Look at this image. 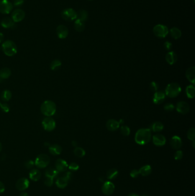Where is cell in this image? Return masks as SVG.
<instances>
[{
	"label": "cell",
	"instance_id": "43",
	"mask_svg": "<svg viewBox=\"0 0 195 196\" xmlns=\"http://www.w3.org/2000/svg\"><path fill=\"white\" fill-rule=\"evenodd\" d=\"M150 88L151 90L153 92H156L157 91V89L159 88V85L155 81H152V83L150 84Z\"/></svg>",
	"mask_w": 195,
	"mask_h": 196
},
{
	"label": "cell",
	"instance_id": "40",
	"mask_svg": "<svg viewBox=\"0 0 195 196\" xmlns=\"http://www.w3.org/2000/svg\"><path fill=\"white\" fill-rule=\"evenodd\" d=\"M68 168H69V169H70L72 171H77L79 169V166L76 162H72L68 166Z\"/></svg>",
	"mask_w": 195,
	"mask_h": 196
},
{
	"label": "cell",
	"instance_id": "52",
	"mask_svg": "<svg viewBox=\"0 0 195 196\" xmlns=\"http://www.w3.org/2000/svg\"><path fill=\"white\" fill-rule=\"evenodd\" d=\"M4 40V35L3 33L0 32V43H1Z\"/></svg>",
	"mask_w": 195,
	"mask_h": 196
},
{
	"label": "cell",
	"instance_id": "57",
	"mask_svg": "<svg viewBox=\"0 0 195 196\" xmlns=\"http://www.w3.org/2000/svg\"><path fill=\"white\" fill-rule=\"evenodd\" d=\"M119 122L120 124H124V121L123 120H120V122Z\"/></svg>",
	"mask_w": 195,
	"mask_h": 196
},
{
	"label": "cell",
	"instance_id": "11",
	"mask_svg": "<svg viewBox=\"0 0 195 196\" xmlns=\"http://www.w3.org/2000/svg\"><path fill=\"white\" fill-rule=\"evenodd\" d=\"M25 17V12L20 9H15L11 15V18L15 22L21 21L24 19Z\"/></svg>",
	"mask_w": 195,
	"mask_h": 196
},
{
	"label": "cell",
	"instance_id": "21",
	"mask_svg": "<svg viewBox=\"0 0 195 196\" xmlns=\"http://www.w3.org/2000/svg\"><path fill=\"white\" fill-rule=\"evenodd\" d=\"M185 76L188 80L192 83L193 84H195V67H192L189 68L186 71Z\"/></svg>",
	"mask_w": 195,
	"mask_h": 196
},
{
	"label": "cell",
	"instance_id": "38",
	"mask_svg": "<svg viewBox=\"0 0 195 196\" xmlns=\"http://www.w3.org/2000/svg\"><path fill=\"white\" fill-rule=\"evenodd\" d=\"M187 137L191 141H195V129L194 128H191L187 132Z\"/></svg>",
	"mask_w": 195,
	"mask_h": 196
},
{
	"label": "cell",
	"instance_id": "54",
	"mask_svg": "<svg viewBox=\"0 0 195 196\" xmlns=\"http://www.w3.org/2000/svg\"><path fill=\"white\" fill-rule=\"evenodd\" d=\"M72 145L74 147H76L77 146V142L76 141H72Z\"/></svg>",
	"mask_w": 195,
	"mask_h": 196
},
{
	"label": "cell",
	"instance_id": "15",
	"mask_svg": "<svg viewBox=\"0 0 195 196\" xmlns=\"http://www.w3.org/2000/svg\"><path fill=\"white\" fill-rule=\"evenodd\" d=\"M166 94L162 91H159L155 92L153 98V102L155 104H160L165 101Z\"/></svg>",
	"mask_w": 195,
	"mask_h": 196
},
{
	"label": "cell",
	"instance_id": "45",
	"mask_svg": "<svg viewBox=\"0 0 195 196\" xmlns=\"http://www.w3.org/2000/svg\"><path fill=\"white\" fill-rule=\"evenodd\" d=\"M25 166L26 167L27 169H31L32 167H33L34 165H35V162L32 160H27L25 162Z\"/></svg>",
	"mask_w": 195,
	"mask_h": 196
},
{
	"label": "cell",
	"instance_id": "9",
	"mask_svg": "<svg viewBox=\"0 0 195 196\" xmlns=\"http://www.w3.org/2000/svg\"><path fill=\"white\" fill-rule=\"evenodd\" d=\"M13 9V4L8 0L0 1V13L2 14H9Z\"/></svg>",
	"mask_w": 195,
	"mask_h": 196
},
{
	"label": "cell",
	"instance_id": "41",
	"mask_svg": "<svg viewBox=\"0 0 195 196\" xmlns=\"http://www.w3.org/2000/svg\"><path fill=\"white\" fill-rule=\"evenodd\" d=\"M53 180L54 179H53L52 178H50V177H45V179L44 180V183L47 186L50 187L51 186H52V185L53 183Z\"/></svg>",
	"mask_w": 195,
	"mask_h": 196
},
{
	"label": "cell",
	"instance_id": "55",
	"mask_svg": "<svg viewBox=\"0 0 195 196\" xmlns=\"http://www.w3.org/2000/svg\"><path fill=\"white\" fill-rule=\"evenodd\" d=\"M128 196H139L138 195H137V194H136V193H131V194H130V195Z\"/></svg>",
	"mask_w": 195,
	"mask_h": 196
},
{
	"label": "cell",
	"instance_id": "6",
	"mask_svg": "<svg viewBox=\"0 0 195 196\" xmlns=\"http://www.w3.org/2000/svg\"><path fill=\"white\" fill-rule=\"evenodd\" d=\"M155 35L159 38H164L168 34V28L161 24L156 25L153 29Z\"/></svg>",
	"mask_w": 195,
	"mask_h": 196
},
{
	"label": "cell",
	"instance_id": "39",
	"mask_svg": "<svg viewBox=\"0 0 195 196\" xmlns=\"http://www.w3.org/2000/svg\"><path fill=\"white\" fill-rule=\"evenodd\" d=\"M121 132L124 136H128L130 134V129L127 126H123L121 127Z\"/></svg>",
	"mask_w": 195,
	"mask_h": 196
},
{
	"label": "cell",
	"instance_id": "31",
	"mask_svg": "<svg viewBox=\"0 0 195 196\" xmlns=\"http://www.w3.org/2000/svg\"><path fill=\"white\" fill-rule=\"evenodd\" d=\"M74 26L75 30L79 32H82L85 29L84 22L78 19H76V21L74 22Z\"/></svg>",
	"mask_w": 195,
	"mask_h": 196
},
{
	"label": "cell",
	"instance_id": "60",
	"mask_svg": "<svg viewBox=\"0 0 195 196\" xmlns=\"http://www.w3.org/2000/svg\"><path fill=\"white\" fill-rule=\"evenodd\" d=\"M1 104H2V103H1V101H0V107H1Z\"/></svg>",
	"mask_w": 195,
	"mask_h": 196
},
{
	"label": "cell",
	"instance_id": "48",
	"mask_svg": "<svg viewBox=\"0 0 195 196\" xmlns=\"http://www.w3.org/2000/svg\"><path fill=\"white\" fill-rule=\"evenodd\" d=\"M65 179L68 181H69L72 180L73 177L72 173L71 172H66L64 176H63Z\"/></svg>",
	"mask_w": 195,
	"mask_h": 196
},
{
	"label": "cell",
	"instance_id": "13",
	"mask_svg": "<svg viewBox=\"0 0 195 196\" xmlns=\"http://www.w3.org/2000/svg\"><path fill=\"white\" fill-rule=\"evenodd\" d=\"M176 109L181 114H186L189 112L190 107L187 102L181 101L177 103L176 105Z\"/></svg>",
	"mask_w": 195,
	"mask_h": 196
},
{
	"label": "cell",
	"instance_id": "49",
	"mask_svg": "<svg viewBox=\"0 0 195 196\" xmlns=\"http://www.w3.org/2000/svg\"><path fill=\"white\" fill-rule=\"evenodd\" d=\"M24 2V0H14L13 5L15 7H20V6L22 5Z\"/></svg>",
	"mask_w": 195,
	"mask_h": 196
},
{
	"label": "cell",
	"instance_id": "51",
	"mask_svg": "<svg viewBox=\"0 0 195 196\" xmlns=\"http://www.w3.org/2000/svg\"><path fill=\"white\" fill-rule=\"evenodd\" d=\"M5 187L4 184L2 182L0 181V193H3L5 191Z\"/></svg>",
	"mask_w": 195,
	"mask_h": 196
},
{
	"label": "cell",
	"instance_id": "2",
	"mask_svg": "<svg viewBox=\"0 0 195 196\" xmlns=\"http://www.w3.org/2000/svg\"><path fill=\"white\" fill-rule=\"evenodd\" d=\"M56 104L54 102L50 100L45 101L41 106V112L46 116H53L56 112Z\"/></svg>",
	"mask_w": 195,
	"mask_h": 196
},
{
	"label": "cell",
	"instance_id": "42",
	"mask_svg": "<svg viewBox=\"0 0 195 196\" xmlns=\"http://www.w3.org/2000/svg\"><path fill=\"white\" fill-rule=\"evenodd\" d=\"M182 157H183V152L182 151L178 150L174 153V158L175 160H181L182 158Z\"/></svg>",
	"mask_w": 195,
	"mask_h": 196
},
{
	"label": "cell",
	"instance_id": "56",
	"mask_svg": "<svg viewBox=\"0 0 195 196\" xmlns=\"http://www.w3.org/2000/svg\"><path fill=\"white\" fill-rule=\"evenodd\" d=\"M195 141H193V142H192V146H193V147H194V148H195Z\"/></svg>",
	"mask_w": 195,
	"mask_h": 196
},
{
	"label": "cell",
	"instance_id": "16",
	"mask_svg": "<svg viewBox=\"0 0 195 196\" xmlns=\"http://www.w3.org/2000/svg\"><path fill=\"white\" fill-rule=\"evenodd\" d=\"M55 166L58 172H64L68 168V165L65 160L58 159L56 161Z\"/></svg>",
	"mask_w": 195,
	"mask_h": 196
},
{
	"label": "cell",
	"instance_id": "30",
	"mask_svg": "<svg viewBox=\"0 0 195 196\" xmlns=\"http://www.w3.org/2000/svg\"><path fill=\"white\" fill-rule=\"evenodd\" d=\"M88 18V13L85 10H81L77 13V19L82 21H87Z\"/></svg>",
	"mask_w": 195,
	"mask_h": 196
},
{
	"label": "cell",
	"instance_id": "4",
	"mask_svg": "<svg viewBox=\"0 0 195 196\" xmlns=\"http://www.w3.org/2000/svg\"><path fill=\"white\" fill-rule=\"evenodd\" d=\"M181 91L180 85L177 83H172L166 86L165 90V94L169 98H174L180 94Z\"/></svg>",
	"mask_w": 195,
	"mask_h": 196
},
{
	"label": "cell",
	"instance_id": "19",
	"mask_svg": "<svg viewBox=\"0 0 195 196\" xmlns=\"http://www.w3.org/2000/svg\"><path fill=\"white\" fill-rule=\"evenodd\" d=\"M170 145L174 149H179L182 146V141L178 136H174L170 140Z\"/></svg>",
	"mask_w": 195,
	"mask_h": 196
},
{
	"label": "cell",
	"instance_id": "25",
	"mask_svg": "<svg viewBox=\"0 0 195 196\" xmlns=\"http://www.w3.org/2000/svg\"><path fill=\"white\" fill-rule=\"evenodd\" d=\"M139 172L143 176H148L152 173V167L150 165H145L140 169Z\"/></svg>",
	"mask_w": 195,
	"mask_h": 196
},
{
	"label": "cell",
	"instance_id": "3",
	"mask_svg": "<svg viewBox=\"0 0 195 196\" xmlns=\"http://www.w3.org/2000/svg\"><path fill=\"white\" fill-rule=\"evenodd\" d=\"M2 50L7 56H13L17 52L16 44L12 40H7L1 45Z\"/></svg>",
	"mask_w": 195,
	"mask_h": 196
},
{
	"label": "cell",
	"instance_id": "28",
	"mask_svg": "<svg viewBox=\"0 0 195 196\" xmlns=\"http://www.w3.org/2000/svg\"><path fill=\"white\" fill-rule=\"evenodd\" d=\"M59 172L58 171L54 168H49L48 169H47L45 171V177H50L53 179H54L57 176Z\"/></svg>",
	"mask_w": 195,
	"mask_h": 196
},
{
	"label": "cell",
	"instance_id": "33",
	"mask_svg": "<svg viewBox=\"0 0 195 196\" xmlns=\"http://www.w3.org/2000/svg\"><path fill=\"white\" fill-rule=\"evenodd\" d=\"M118 172L116 169H110L107 172V178L108 180H114L118 176Z\"/></svg>",
	"mask_w": 195,
	"mask_h": 196
},
{
	"label": "cell",
	"instance_id": "29",
	"mask_svg": "<svg viewBox=\"0 0 195 196\" xmlns=\"http://www.w3.org/2000/svg\"><path fill=\"white\" fill-rule=\"evenodd\" d=\"M163 129H164V124L162 122H159V121L154 122L151 126L152 130L155 132H160L163 130Z\"/></svg>",
	"mask_w": 195,
	"mask_h": 196
},
{
	"label": "cell",
	"instance_id": "47",
	"mask_svg": "<svg viewBox=\"0 0 195 196\" xmlns=\"http://www.w3.org/2000/svg\"><path fill=\"white\" fill-rule=\"evenodd\" d=\"M140 175V172H139V170H133L130 172V177H132V178H137Z\"/></svg>",
	"mask_w": 195,
	"mask_h": 196
},
{
	"label": "cell",
	"instance_id": "22",
	"mask_svg": "<svg viewBox=\"0 0 195 196\" xmlns=\"http://www.w3.org/2000/svg\"><path fill=\"white\" fill-rule=\"evenodd\" d=\"M166 62L168 64H169L170 65H172L177 61V56L174 52L172 51V52H169L168 53H166Z\"/></svg>",
	"mask_w": 195,
	"mask_h": 196
},
{
	"label": "cell",
	"instance_id": "53",
	"mask_svg": "<svg viewBox=\"0 0 195 196\" xmlns=\"http://www.w3.org/2000/svg\"><path fill=\"white\" fill-rule=\"evenodd\" d=\"M20 196H29V195L26 192H22L20 193Z\"/></svg>",
	"mask_w": 195,
	"mask_h": 196
},
{
	"label": "cell",
	"instance_id": "20",
	"mask_svg": "<svg viewBox=\"0 0 195 196\" xmlns=\"http://www.w3.org/2000/svg\"><path fill=\"white\" fill-rule=\"evenodd\" d=\"M106 126L108 130L110 131H115L118 129L120 126V124L116 120L112 119H109L107 121Z\"/></svg>",
	"mask_w": 195,
	"mask_h": 196
},
{
	"label": "cell",
	"instance_id": "8",
	"mask_svg": "<svg viewBox=\"0 0 195 196\" xmlns=\"http://www.w3.org/2000/svg\"><path fill=\"white\" fill-rule=\"evenodd\" d=\"M61 16L66 21H72L77 19V13L72 8H67L62 12Z\"/></svg>",
	"mask_w": 195,
	"mask_h": 196
},
{
	"label": "cell",
	"instance_id": "24",
	"mask_svg": "<svg viewBox=\"0 0 195 196\" xmlns=\"http://www.w3.org/2000/svg\"><path fill=\"white\" fill-rule=\"evenodd\" d=\"M41 176V172L38 169H32L30 170L29 173V178L33 181H38Z\"/></svg>",
	"mask_w": 195,
	"mask_h": 196
},
{
	"label": "cell",
	"instance_id": "17",
	"mask_svg": "<svg viewBox=\"0 0 195 196\" xmlns=\"http://www.w3.org/2000/svg\"><path fill=\"white\" fill-rule=\"evenodd\" d=\"M153 142L157 146H162L166 144V139L161 134H156L153 137Z\"/></svg>",
	"mask_w": 195,
	"mask_h": 196
},
{
	"label": "cell",
	"instance_id": "50",
	"mask_svg": "<svg viewBox=\"0 0 195 196\" xmlns=\"http://www.w3.org/2000/svg\"><path fill=\"white\" fill-rule=\"evenodd\" d=\"M164 47L165 48V49L166 50H170L172 47V44L171 43L169 42V41H166L164 44Z\"/></svg>",
	"mask_w": 195,
	"mask_h": 196
},
{
	"label": "cell",
	"instance_id": "34",
	"mask_svg": "<svg viewBox=\"0 0 195 196\" xmlns=\"http://www.w3.org/2000/svg\"><path fill=\"white\" fill-rule=\"evenodd\" d=\"M170 33L171 36L174 39H179L181 36V32L180 30L176 27H174L172 29H171Z\"/></svg>",
	"mask_w": 195,
	"mask_h": 196
},
{
	"label": "cell",
	"instance_id": "44",
	"mask_svg": "<svg viewBox=\"0 0 195 196\" xmlns=\"http://www.w3.org/2000/svg\"><path fill=\"white\" fill-rule=\"evenodd\" d=\"M0 107L2 109V111H4V112H8L10 111V106H9L8 104L6 103L1 104Z\"/></svg>",
	"mask_w": 195,
	"mask_h": 196
},
{
	"label": "cell",
	"instance_id": "59",
	"mask_svg": "<svg viewBox=\"0 0 195 196\" xmlns=\"http://www.w3.org/2000/svg\"><path fill=\"white\" fill-rule=\"evenodd\" d=\"M148 196V195H143L142 196Z\"/></svg>",
	"mask_w": 195,
	"mask_h": 196
},
{
	"label": "cell",
	"instance_id": "26",
	"mask_svg": "<svg viewBox=\"0 0 195 196\" xmlns=\"http://www.w3.org/2000/svg\"><path fill=\"white\" fill-rule=\"evenodd\" d=\"M11 75V71L9 68L5 67L0 70V78L2 79H7Z\"/></svg>",
	"mask_w": 195,
	"mask_h": 196
},
{
	"label": "cell",
	"instance_id": "32",
	"mask_svg": "<svg viewBox=\"0 0 195 196\" xmlns=\"http://www.w3.org/2000/svg\"><path fill=\"white\" fill-rule=\"evenodd\" d=\"M12 95L11 91L8 89L3 91L1 95V99L4 102H8L12 98Z\"/></svg>",
	"mask_w": 195,
	"mask_h": 196
},
{
	"label": "cell",
	"instance_id": "37",
	"mask_svg": "<svg viewBox=\"0 0 195 196\" xmlns=\"http://www.w3.org/2000/svg\"><path fill=\"white\" fill-rule=\"evenodd\" d=\"M61 64H62L61 61L60 60H58V59L54 60L51 63V69L53 71L56 70L61 66Z\"/></svg>",
	"mask_w": 195,
	"mask_h": 196
},
{
	"label": "cell",
	"instance_id": "58",
	"mask_svg": "<svg viewBox=\"0 0 195 196\" xmlns=\"http://www.w3.org/2000/svg\"><path fill=\"white\" fill-rule=\"evenodd\" d=\"M1 150H2V144H1V143L0 142V152H1Z\"/></svg>",
	"mask_w": 195,
	"mask_h": 196
},
{
	"label": "cell",
	"instance_id": "14",
	"mask_svg": "<svg viewBox=\"0 0 195 196\" xmlns=\"http://www.w3.org/2000/svg\"><path fill=\"white\" fill-rule=\"evenodd\" d=\"M56 33L59 38L64 39L68 36L69 30L68 28L65 25H58L56 29Z\"/></svg>",
	"mask_w": 195,
	"mask_h": 196
},
{
	"label": "cell",
	"instance_id": "5",
	"mask_svg": "<svg viewBox=\"0 0 195 196\" xmlns=\"http://www.w3.org/2000/svg\"><path fill=\"white\" fill-rule=\"evenodd\" d=\"M50 163V158L46 154H41L37 157L35 165L38 168H45L48 166Z\"/></svg>",
	"mask_w": 195,
	"mask_h": 196
},
{
	"label": "cell",
	"instance_id": "7",
	"mask_svg": "<svg viewBox=\"0 0 195 196\" xmlns=\"http://www.w3.org/2000/svg\"><path fill=\"white\" fill-rule=\"evenodd\" d=\"M42 125L45 130L52 131L55 129L56 124L53 118L51 116H46L43 119L42 122Z\"/></svg>",
	"mask_w": 195,
	"mask_h": 196
},
{
	"label": "cell",
	"instance_id": "10",
	"mask_svg": "<svg viewBox=\"0 0 195 196\" xmlns=\"http://www.w3.org/2000/svg\"><path fill=\"white\" fill-rule=\"evenodd\" d=\"M115 185L110 181H106L104 183L102 186L101 190L103 194L107 196H109L113 194L115 191Z\"/></svg>",
	"mask_w": 195,
	"mask_h": 196
},
{
	"label": "cell",
	"instance_id": "12",
	"mask_svg": "<svg viewBox=\"0 0 195 196\" xmlns=\"http://www.w3.org/2000/svg\"><path fill=\"white\" fill-rule=\"evenodd\" d=\"M29 181L26 178H20L15 183V187L19 191H24L29 188Z\"/></svg>",
	"mask_w": 195,
	"mask_h": 196
},
{
	"label": "cell",
	"instance_id": "61",
	"mask_svg": "<svg viewBox=\"0 0 195 196\" xmlns=\"http://www.w3.org/2000/svg\"><path fill=\"white\" fill-rule=\"evenodd\" d=\"M88 1H92V0H88Z\"/></svg>",
	"mask_w": 195,
	"mask_h": 196
},
{
	"label": "cell",
	"instance_id": "35",
	"mask_svg": "<svg viewBox=\"0 0 195 196\" xmlns=\"http://www.w3.org/2000/svg\"><path fill=\"white\" fill-rule=\"evenodd\" d=\"M186 94L188 98L193 99L195 97V88L193 85H189L186 88Z\"/></svg>",
	"mask_w": 195,
	"mask_h": 196
},
{
	"label": "cell",
	"instance_id": "27",
	"mask_svg": "<svg viewBox=\"0 0 195 196\" xmlns=\"http://www.w3.org/2000/svg\"><path fill=\"white\" fill-rule=\"evenodd\" d=\"M68 181L65 179L64 177H59L57 179V180L56 181V184L57 186L58 187V188H60V189L65 188V187L68 185Z\"/></svg>",
	"mask_w": 195,
	"mask_h": 196
},
{
	"label": "cell",
	"instance_id": "46",
	"mask_svg": "<svg viewBox=\"0 0 195 196\" xmlns=\"http://www.w3.org/2000/svg\"><path fill=\"white\" fill-rule=\"evenodd\" d=\"M164 109L166 111H171L172 110H174V104H171V103H166V104H165Z\"/></svg>",
	"mask_w": 195,
	"mask_h": 196
},
{
	"label": "cell",
	"instance_id": "36",
	"mask_svg": "<svg viewBox=\"0 0 195 196\" xmlns=\"http://www.w3.org/2000/svg\"><path fill=\"white\" fill-rule=\"evenodd\" d=\"M74 154L77 157L82 158L85 156L86 152L82 148L79 147H76V148L74 150Z\"/></svg>",
	"mask_w": 195,
	"mask_h": 196
},
{
	"label": "cell",
	"instance_id": "23",
	"mask_svg": "<svg viewBox=\"0 0 195 196\" xmlns=\"http://www.w3.org/2000/svg\"><path fill=\"white\" fill-rule=\"evenodd\" d=\"M49 152L53 155H58L62 152V147L57 144H53L49 147Z\"/></svg>",
	"mask_w": 195,
	"mask_h": 196
},
{
	"label": "cell",
	"instance_id": "1",
	"mask_svg": "<svg viewBox=\"0 0 195 196\" xmlns=\"http://www.w3.org/2000/svg\"><path fill=\"white\" fill-rule=\"evenodd\" d=\"M152 132L149 129H141L137 131L135 134V142L138 145H144L151 139Z\"/></svg>",
	"mask_w": 195,
	"mask_h": 196
},
{
	"label": "cell",
	"instance_id": "18",
	"mask_svg": "<svg viewBox=\"0 0 195 196\" xmlns=\"http://www.w3.org/2000/svg\"><path fill=\"white\" fill-rule=\"evenodd\" d=\"M1 26L6 29L9 28H13L15 27V22L12 19V18L10 17H5L4 18L1 22Z\"/></svg>",
	"mask_w": 195,
	"mask_h": 196
}]
</instances>
